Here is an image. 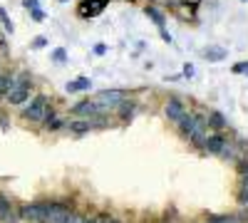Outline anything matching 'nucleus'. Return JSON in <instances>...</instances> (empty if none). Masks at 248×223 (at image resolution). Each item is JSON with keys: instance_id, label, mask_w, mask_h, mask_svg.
Listing matches in <instances>:
<instances>
[{"instance_id": "27", "label": "nucleus", "mask_w": 248, "mask_h": 223, "mask_svg": "<svg viewBox=\"0 0 248 223\" xmlns=\"http://www.w3.org/2000/svg\"><path fill=\"white\" fill-rule=\"evenodd\" d=\"M45 45H47V40H45V37H35V40H32V47H35V50L45 47Z\"/></svg>"}, {"instance_id": "32", "label": "nucleus", "mask_w": 248, "mask_h": 223, "mask_svg": "<svg viewBox=\"0 0 248 223\" xmlns=\"http://www.w3.org/2000/svg\"><path fill=\"white\" fill-rule=\"evenodd\" d=\"M161 40H164V43H171V35L167 30H161Z\"/></svg>"}, {"instance_id": "14", "label": "nucleus", "mask_w": 248, "mask_h": 223, "mask_svg": "<svg viewBox=\"0 0 248 223\" xmlns=\"http://www.w3.org/2000/svg\"><path fill=\"white\" fill-rule=\"evenodd\" d=\"M218 156H221L223 161H238V159H241V154H238V149H236L233 144H223V149L218 151Z\"/></svg>"}, {"instance_id": "19", "label": "nucleus", "mask_w": 248, "mask_h": 223, "mask_svg": "<svg viewBox=\"0 0 248 223\" xmlns=\"http://www.w3.org/2000/svg\"><path fill=\"white\" fill-rule=\"evenodd\" d=\"M238 204H241V206H248V174H243V181H241V191H238Z\"/></svg>"}, {"instance_id": "26", "label": "nucleus", "mask_w": 248, "mask_h": 223, "mask_svg": "<svg viewBox=\"0 0 248 223\" xmlns=\"http://www.w3.org/2000/svg\"><path fill=\"white\" fill-rule=\"evenodd\" d=\"M23 5H25L28 10H40V3H37V0H23Z\"/></svg>"}, {"instance_id": "23", "label": "nucleus", "mask_w": 248, "mask_h": 223, "mask_svg": "<svg viewBox=\"0 0 248 223\" xmlns=\"http://www.w3.org/2000/svg\"><path fill=\"white\" fill-rule=\"evenodd\" d=\"M52 59H55V62H65V59H67V55H65V47H57V50L52 52Z\"/></svg>"}, {"instance_id": "21", "label": "nucleus", "mask_w": 248, "mask_h": 223, "mask_svg": "<svg viewBox=\"0 0 248 223\" xmlns=\"http://www.w3.org/2000/svg\"><path fill=\"white\" fill-rule=\"evenodd\" d=\"M0 20H3V28H5V32H8V35H13V30H15V28H13V20L8 17L5 8H0Z\"/></svg>"}, {"instance_id": "33", "label": "nucleus", "mask_w": 248, "mask_h": 223, "mask_svg": "<svg viewBox=\"0 0 248 223\" xmlns=\"http://www.w3.org/2000/svg\"><path fill=\"white\" fill-rule=\"evenodd\" d=\"M99 223H117V221L109 218V216H99Z\"/></svg>"}, {"instance_id": "35", "label": "nucleus", "mask_w": 248, "mask_h": 223, "mask_svg": "<svg viewBox=\"0 0 248 223\" xmlns=\"http://www.w3.org/2000/svg\"><path fill=\"white\" fill-rule=\"evenodd\" d=\"M209 223H214V218H209Z\"/></svg>"}, {"instance_id": "24", "label": "nucleus", "mask_w": 248, "mask_h": 223, "mask_svg": "<svg viewBox=\"0 0 248 223\" xmlns=\"http://www.w3.org/2000/svg\"><path fill=\"white\" fill-rule=\"evenodd\" d=\"M233 72L236 74H248V62H236L233 65Z\"/></svg>"}, {"instance_id": "5", "label": "nucleus", "mask_w": 248, "mask_h": 223, "mask_svg": "<svg viewBox=\"0 0 248 223\" xmlns=\"http://www.w3.org/2000/svg\"><path fill=\"white\" fill-rule=\"evenodd\" d=\"M186 139H189L194 147L203 149V141H206V121H203V117H196V121H194V129L189 132V136H186Z\"/></svg>"}, {"instance_id": "29", "label": "nucleus", "mask_w": 248, "mask_h": 223, "mask_svg": "<svg viewBox=\"0 0 248 223\" xmlns=\"http://www.w3.org/2000/svg\"><path fill=\"white\" fill-rule=\"evenodd\" d=\"M105 52H107V45L105 43H97L94 45V55H105Z\"/></svg>"}, {"instance_id": "17", "label": "nucleus", "mask_w": 248, "mask_h": 223, "mask_svg": "<svg viewBox=\"0 0 248 223\" xmlns=\"http://www.w3.org/2000/svg\"><path fill=\"white\" fill-rule=\"evenodd\" d=\"M17 82H20V79H15V77L0 74V97H3V94H8V89H10V87H15Z\"/></svg>"}, {"instance_id": "6", "label": "nucleus", "mask_w": 248, "mask_h": 223, "mask_svg": "<svg viewBox=\"0 0 248 223\" xmlns=\"http://www.w3.org/2000/svg\"><path fill=\"white\" fill-rule=\"evenodd\" d=\"M164 114L169 117V121L179 124V121H181L186 114H189V112H186V107L179 102V99H169V102H167V107H164Z\"/></svg>"}, {"instance_id": "2", "label": "nucleus", "mask_w": 248, "mask_h": 223, "mask_svg": "<svg viewBox=\"0 0 248 223\" xmlns=\"http://www.w3.org/2000/svg\"><path fill=\"white\" fill-rule=\"evenodd\" d=\"M94 102L99 109H114L119 102H124V92L122 89H105L94 97Z\"/></svg>"}, {"instance_id": "13", "label": "nucleus", "mask_w": 248, "mask_h": 223, "mask_svg": "<svg viewBox=\"0 0 248 223\" xmlns=\"http://www.w3.org/2000/svg\"><path fill=\"white\" fill-rule=\"evenodd\" d=\"M0 221H8V223H15L13 218V206H10V201L0 193Z\"/></svg>"}, {"instance_id": "16", "label": "nucleus", "mask_w": 248, "mask_h": 223, "mask_svg": "<svg viewBox=\"0 0 248 223\" xmlns=\"http://www.w3.org/2000/svg\"><path fill=\"white\" fill-rule=\"evenodd\" d=\"M117 107H119V117L122 119H132L134 112H137V104L134 102H119Z\"/></svg>"}, {"instance_id": "4", "label": "nucleus", "mask_w": 248, "mask_h": 223, "mask_svg": "<svg viewBox=\"0 0 248 223\" xmlns=\"http://www.w3.org/2000/svg\"><path fill=\"white\" fill-rule=\"evenodd\" d=\"M5 99H8V104H25L28 99H30V85L28 82H17L15 87H10L8 89V94H5Z\"/></svg>"}, {"instance_id": "12", "label": "nucleus", "mask_w": 248, "mask_h": 223, "mask_svg": "<svg viewBox=\"0 0 248 223\" xmlns=\"http://www.w3.org/2000/svg\"><path fill=\"white\" fill-rule=\"evenodd\" d=\"M67 127H70L72 134H87L90 129H94V127H92V121H90V119H82V117H79V119H72Z\"/></svg>"}, {"instance_id": "7", "label": "nucleus", "mask_w": 248, "mask_h": 223, "mask_svg": "<svg viewBox=\"0 0 248 223\" xmlns=\"http://www.w3.org/2000/svg\"><path fill=\"white\" fill-rule=\"evenodd\" d=\"M67 216H70V208H67L65 204H52V206H47V218H45V223H65Z\"/></svg>"}, {"instance_id": "28", "label": "nucleus", "mask_w": 248, "mask_h": 223, "mask_svg": "<svg viewBox=\"0 0 248 223\" xmlns=\"http://www.w3.org/2000/svg\"><path fill=\"white\" fill-rule=\"evenodd\" d=\"M65 223H85V218H82V216H77V213H70Z\"/></svg>"}, {"instance_id": "30", "label": "nucleus", "mask_w": 248, "mask_h": 223, "mask_svg": "<svg viewBox=\"0 0 248 223\" xmlns=\"http://www.w3.org/2000/svg\"><path fill=\"white\" fill-rule=\"evenodd\" d=\"M184 77H194V65H184Z\"/></svg>"}, {"instance_id": "15", "label": "nucleus", "mask_w": 248, "mask_h": 223, "mask_svg": "<svg viewBox=\"0 0 248 223\" xmlns=\"http://www.w3.org/2000/svg\"><path fill=\"white\" fill-rule=\"evenodd\" d=\"M226 57V50L223 47H209L203 52V59H209V62H221V59Z\"/></svg>"}, {"instance_id": "9", "label": "nucleus", "mask_w": 248, "mask_h": 223, "mask_svg": "<svg viewBox=\"0 0 248 223\" xmlns=\"http://www.w3.org/2000/svg\"><path fill=\"white\" fill-rule=\"evenodd\" d=\"M105 5H107V0H85V3L79 5V15H82V17H87V15H99Z\"/></svg>"}, {"instance_id": "34", "label": "nucleus", "mask_w": 248, "mask_h": 223, "mask_svg": "<svg viewBox=\"0 0 248 223\" xmlns=\"http://www.w3.org/2000/svg\"><path fill=\"white\" fill-rule=\"evenodd\" d=\"M167 3H169V5H184L186 0H167Z\"/></svg>"}, {"instance_id": "10", "label": "nucleus", "mask_w": 248, "mask_h": 223, "mask_svg": "<svg viewBox=\"0 0 248 223\" xmlns=\"http://www.w3.org/2000/svg\"><path fill=\"white\" fill-rule=\"evenodd\" d=\"M223 144H226V139H223L221 134H211V136H206L203 149L209 151V154H218V151L223 149Z\"/></svg>"}, {"instance_id": "3", "label": "nucleus", "mask_w": 248, "mask_h": 223, "mask_svg": "<svg viewBox=\"0 0 248 223\" xmlns=\"http://www.w3.org/2000/svg\"><path fill=\"white\" fill-rule=\"evenodd\" d=\"M20 216L30 223H45L47 218V204H28L20 208Z\"/></svg>"}, {"instance_id": "18", "label": "nucleus", "mask_w": 248, "mask_h": 223, "mask_svg": "<svg viewBox=\"0 0 248 223\" xmlns=\"http://www.w3.org/2000/svg\"><path fill=\"white\" fill-rule=\"evenodd\" d=\"M209 127L211 129H223L226 127V119L221 112H209Z\"/></svg>"}, {"instance_id": "22", "label": "nucleus", "mask_w": 248, "mask_h": 223, "mask_svg": "<svg viewBox=\"0 0 248 223\" xmlns=\"http://www.w3.org/2000/svg\"><path fill=\"white\" fill-rule=\"evenodd\" d=\"M62 127H65V121H62L60 117H55V119H50V121H47V124H45V129H47V132H57V129H62Z\"/></svg>"}, {"instance_id": "8", "label": "nucleus", "mask_w": 248, "mask_h": 223, "mask_svg": "<svg viewBox=\"0 0 248 223\" xmlns=\"http://www.w3.org/2000/svg\"><path fill=\"white\" fill-rule=\"evenodd\" d=\"M97 112H99V107H97L94 99H85V102H77V104L72 107V114H77V117H82V119H90V117H94Z\"/></svg>"}, {"instance_id": "25", "label": "nucleus", "mask_w": 248, "mask_h": 223, "mask_svg": "<svg viewBox=\"0 0 248 223\" xmlns=\"http://www.w3.org/2000/svg\"><path fill=\"white\" fill-rule=\"evenodd\" d=\"M214 223H238V221H236L233 216H216Z\"/></svg>"}, {"instance_id": "1", "label": "nucleus", "mask_w": 248, "mask_h": 223, "mask_svg": "<svg viewBox=\"0 0 248 223\" xmlns=\"http://www.w3.org/2000/svg\"><path fill=\"white\" fill-rule=\"evenodd\" d=\"M50 107V99L45 97V94H35L32 99H30V104L25 107V112H23V117L25 119H30V121H43V117H45V109Z\"/></svg>"}, {"instance_id": "36", "label": "nucleus", "mask_w": 248, "mask_h": 223, "mask_svg": "<svg viewBox=\"0 0 248 223\" xmlns=\"http://www.w3.org/2000/svg\"><path fill=\"white\" fill-rule=\"evenodd\" d=\"M60 3H67V0H60Z\"/></svg>"}, {"instance_id": "31", "label": "nucleus", "mask_w": 248, "mask_h": 223, "mask_svg": "<svg viewBox=\"0 0 248 223\" xmlns=\"http://www.w3.org/2000/svg\"><path fill=\"white\" fill-rule=\"evenodd\" d=\"M0 52H3V55H8L10 50H8V43H5V37L3 35H0Z\"/></svg>"}, {"instance_id": "11", "label": "nucleus", "mask_w": 248, "mask_h": 223, "mask_svg": "<svg viewBox=\"0 0 248 223\" xmlns=\"http://www.w3.org/2000/svg\"><path fill=\"white\" fill-rule=\"evenodd\" d=\"M65 89H67L70 94H75V92H87V89H92V82H90L87 77H77V79H72V82L65 85Z\"/></svg>"}, {"instance_id": "20", "label": "nucleus", "mask_w": 248, "mask_h": 223, "mask_svg": "<svg viewBox=\"0 0 248 223\" xmlns=\"http://www.w3.org/2000/svg\"><path fill=\"white\" fill-rule=\"evenodd\" d=\"M147 15H149V17L154 20V23H156V28H159V30H164V23H167V20H164V15H161L154 5H149V8H147Z\"/></svg>"}]
</instances>
